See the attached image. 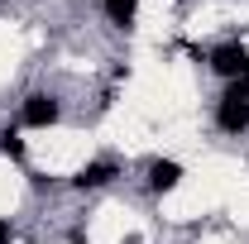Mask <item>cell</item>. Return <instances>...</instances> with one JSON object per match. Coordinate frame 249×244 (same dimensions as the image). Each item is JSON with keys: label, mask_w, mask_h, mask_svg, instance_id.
<instances>
[{"label": "cell", "mask_w": 249, "mask_h": 244, "mask_svg": "<svg viewBox=\"0 0 249 244\" xmlns=\"http://www.w3.org/2000/svg\"><path fill=\"white\" fill-rule=\"evenodd\" d=\"M211 67H216L220 77H249V53L235 48V43H225V48L211 53Z\"/></svg>", "instance_id": "obj_1"}, {"label": "cell", "mask_w": 249, "mask_h": 244, "mask_svg": "<svg viewBox=\"0 0 249 244\" xmlns=\"http://www.w3.org/2000/svg\"><path fill=\"white\" fill-rule=\"evenodd\" d=\"M58 120V101L53 96H29L24 101V124H53Z\"/></svg>", "instance_id": "obj_2"}, {"label": "cell", "mask_w": 249, "mask_h": 244, "mask_svg": "<svg viewBox=\"0 0 249 244\" xmlns=\"http://www.w3.org/2000/svg\"><path fill=\"white\" fill-rule=\"evenodd\" d=\"M178 177H182V168H178V163H163V158H158L154 168H149V187H154V192H173Z\"/></svg>", "instance_id": "obj_3"}, {"label": "cell", "mask_w": 249, "mask_h": 244, "mask_svg": "<svg viewBox=\"0 0 249 244\" xmlns=\"http://www.w3.org/2000/svg\"><path fill=\"white\" fill-rule=\"evenodd\" d=\"M220 124L225 129H245L249 124V101H225L220 105Z\"/></svg>", "instance_id": "obj_4"}, {"label": "cell", "mask_w": 249, "mask_h": 244, "mask_svg": "<svg viewBox=\"0 0 249 244\" xmlns=\"http://www.w3.org/2000/svg\"><path fill=\"white\" fill-rule=\"evenodd\" d=\"M115 177V163H91V168H82V177H77V187H101Z\"/></svg>", "instance_id": "obj_5"}, {"label": "cell", "mask_w": 249, "mask_h": 244, "mask_svg": "<svg viewBox=\"0 0 249 244\" xmlns=\"http://www.w3.org/2000/svg\"><path fill=\"white\" fill-rule=\"evenodd\" d=\"M106 15H110V24H129L134 19V0H106Z\"/></svg>", "instance_id": "obj_6"}, {"label": "cell", "mask_w": 249, "mask_h": 244, "mask_svg": "<svg viewBox=\"0 0 249 244\" xmlns=\"http://www.w3.org/2000/svg\"><path fill=\"white\" fill-rule=\"evenodd\" d=\"M0 153H10V158H19V153H24V144H19V134H5V139H0Z\"/></svg>", "instance_id": "obj_7"}, {"label": "cell", "mask_w": 249, "mask_h": 244, "mask_svg": "<svg viewBox=\"0 0 249 244\" xmlns=\"http://www.w3.org/2000/svg\"><path fill=\"white\" fill-rule=\"evenodd\" d=\"M0 244H5V225H0Z\"/></svg>", "instance_id": "obj_8"}]
</instances>
